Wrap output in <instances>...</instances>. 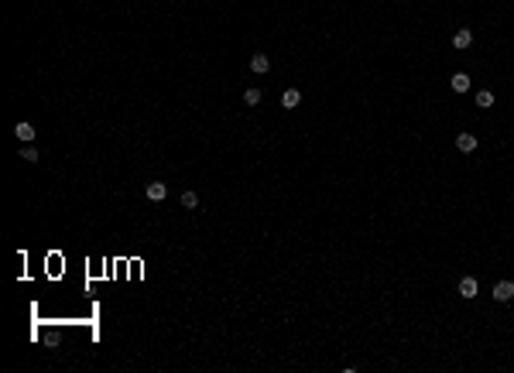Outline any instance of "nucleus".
I'll use <instances>...</instances> for the list:
<instances>
[{
  "label": "nucleus",
  "instance_id": "nucleus-1",
  "mask_svg": "<svg viewBox=\"0 0 514 373\" xmlns=\"http://www.w3.org/2000/svg\"><path fill=\"white\" fill-rule=\"evenodd\" d=\"M144 195H148L151 202H165V195H168V189H165V181H148V189H144Z\"/></svg>",
  "mask_w": 514,
  "mask_h": 373
},
{
  "label": "nucleus",
  "instance_id": "nucleus-2",
  "mask_svg": "<svg viewBox=\"0 0 514 373\" xmlns=\"http://www.w3.org/2000/svg\"><path fill=\"white\" fill-rule=\"evenodd\" d=\"M494 298H497V301H511L514 298V281H497L494 284Z\"/></svg>",
  "mask_w": 514,
  "mask_h": 373
},
{
  "label": "nucleus",
  "instance_id": "nucleus-3",
  "mask_svg": "<svg viewBox=\"0 0 514 373\" xmlns=\"http://www.w3.org/2000/svg\"><path fill=\"white\" fill-rule=\"evenodd\" d=\"M470 45H473V31H470V28H459V31L453 34V48L463 52V48H470Z\"/></svg>",
  "mask_w": 514,
  "mask_h": 373
},
{
  "label": "nucleus",
  "instance_id": "nucleus-4",
  "mask_svg": "<svg viewBox=\"0 0 514 373\" xmlns=\"http://www.w3.org/2000/svg\"><path fill=\"white\" fill-rule=\"evenodd\" d=\"M477 291H480L477 277H463V281H459V294H463V298H477Z\"/></svg>",
  "mask_w": 514,
  "mask_h": 373
},
{
  "label": "nucleus",
  "instance_id": "nucleus-5",
  "mask_svg": "<svg viewBox=\"0 0 514 373\" xmlns=\"http://www.w3.org/2000/svg\"><path fill=\"white\" fill-rule=\"evenodd\" d=\"M298 103H302V92H298V89H285V92H281V106H285V110H295Z\"/></svg>",
  "mask_w": 514,
  "mask_h": 373
},
{
  "label": "nucleus",
  "instance_id": "nucleus-6",
  "mask_svg": "<svg viewBox=\"0 0 514 373\" xmlns=\"http://www.w3.org/2000/svg\"><path fill=\"white\" fill-rule=\"evenodd\" d=\"M251 68H254V72H257V76H264V72L271 68V58H267V55H261V52H257V55L251 58Z\"/></svg>",
  "mask_w": 514,
  "mask_h": 373
},
{
  "label": "nucleus",
  "instance_id": "nucleus-7",
  "mask_svg": "<svg viewBox=\"0 0 514 373\" xmlns=\"http://www.w3.org/2000/svg\"><path fill=\"white\" fill-rule=\"evenodd\" d=\"M456 147L463 151V154H470V151H477V137H473V134H459L456 137Z\"/></svg>",
  "mask_w": 514,
  "mask_h": 373
},
{
  "label": "nucleus",
  "instance_id": "nucleus-8",
  "mask_svg": "<svg viewBox=\"0 0 514 373\" xmlns=\"http://www.w3.org/2000/svg\"><path fill=\"white\" fill-rule=\"evenodd\" d=\"M449 86H453V92H466L470 89V76L466 72H456V76L449 79Z\"/></svg>",
  "mask_w": 514,
  "mask_h": 373
},
{
  "label": "nucleus",
  "instance_id": "nucleus-9",
  "mask_svg": "<svg viewBox=\"0 0 514 373\" xmlns=\"http://www.w3.org/2000/svg\"><path fill=\"white\" fill-rule=\"evenodd\" d=\"M14 137H21L24 144H31V141H34V127L31 124H17V127H14Z\"/></svg>",
  "mask_w": 514,
  "mask_h": 373
},
{
  "label": "nucleus",
  "instance_id": "nucleus-10",
  "mask_svg": "<svg viewBox=\"0 0 514 373\" xmlns=\"http://www.w3.org/2000/svg\"><path fill=\"white\" fill-rule=\"evenodd\" d=\"M243 103H247V106H257V103H261V89H257V86H251V89L243 92Z\"/></svg>",
  "mask_w": 514,
  "mask_h": 373
},
{
  "label": "nucleus",
  "instance_id": "nucleus-11",
  "mask_svg": "<svg viewBox=\"0 0 514 373\" xmlns=\"http://www.w3.org/2000/svg\"><path fill=\"white\" fill-rule=\"evenodd\" d=\"M477 106H483V110H487V106H494V92H490V89H480V92H477Z\"/></svg>",
  "mask_w": 514,
  "mask_h": 373
},
{
  "label": "nucleus",
  "instance_id": "nucleus-12",
  "mask_svg": "<svg viewBox=\"0 0 514 373\" xmlns=\"http://www.w3.org/2000/svg\"><path fill=\"white\" fill-rule=\"evenodd\" d=\"M182 205H185V209H195V205H199V195H195V192H182Z\"/></svg>",
  "mask_w": 514,
  "mask_h": 373
},
{
  "label": "nucleus",
  "instance_id": "nucleus-13",
  "mask_svg": "<svg viewBox=\"0 0 514 373\" xmlns=\"http://www.w3.org/2000/svg\"><path fill=\"white\" fill-rule=\"evenodd\" d=\"M58 342H62V332H58V329L45 332V346H58Z\"/></svg>",
  "mask_w": 514,
  "mask_h": 373
},
{
  "label": "nucleus",
  "instance_id": "nucleus-14",
  "mask_svg": "<svg viewBox=\"0 0 514 373\" xmlns=\"http://www.w3.org/2000/svg\"><path fill=\"white\" fill-rule=\"evenodd\" d=\"M21 158H24V161H38V151H34L31 144H28V147H24V151H21Z\"/></svg>",
  "mask_w": 514,
  "mask_h": 373
}]
</instances>
